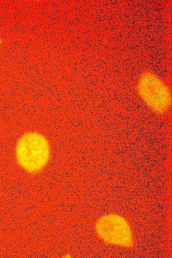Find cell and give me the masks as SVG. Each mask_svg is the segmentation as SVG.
<instances>
[{
  "instance_id": "4",
  "label": "cell",
  "mask_w": 172,
  "mask_h": 258,
  "mask_svg": "<svg viewBox=\"0 0 172 258\" xmlns=\"http://www.w3.org/2000/svg\"><path fill=\"white\" fill-rule=\"evenodd\" d=\"M1 43H2V40H1V38H0V45H1Z\"/></svg>"
},
{
  "instance_id": "2",
  "label": "cell",
  "mask_w": 172,
  "mask_h": 258,
  "mask_svg": "<svg viewBox=\"0 0 172 258\" xmlns=\"http://www.w3.org/2000/svg\"><path fill=\"white\" fill-rule=\"evenodd\" d=\"M136 90L141 100L153 113L162 115L170 110L172 105L171 88L153 71L146 70L140 74Z\"/></svg>"
},
{
  "instance_id": "3",
  "label": "cell",
  "mask_w": 172,
  "mask_h": 258,
  "mask_svg": "<svg viewBox=\"0 0 172 258\" xmlns=\"http://www.w3.org/2000/svg\"><path fill=\"white\" fill-rule=\"evenodd\" d=\"M98 237L107 245L129 248L134 244L131 227L123 216L110 213L100 217L94 226Z\"/></svg>"
},
{
  "instance_id": "1",
  "label": "cell",
  "mask_w": 172,
  "mask_h": 258,
  "mask_svg": "<svg viewBox=\"0 0 172 258\" xmlns=\"http://www.w3.org/2000/svg\"><path fill=\"white\" fill-rule=\"evenodd\" d=\"M50 154L48 140L36 131L24 133L15 146V156L17 164L31 174L40 172L49 162Z\"/></svg>"
}]
</instances>
